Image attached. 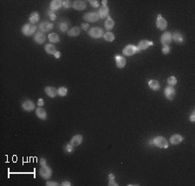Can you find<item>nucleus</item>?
<instances>
[{
  "instance_id": "nucleus-11",
  "label": "nucleus",
  "mask_w": 195,
  "mask_h": 186,
  "mask_svg": "<svg viewBox=\"0 0 195 186\" xmlns=\"http://www.w3.org/2000/svg\"><path fill=\"white\" fill-rule=\"evenodd\" d=\"M109 14V9L107 5H102L101 7H100L99 11H98V15L100 18H108Z\"/></svg>"
},
{
  "instance_id": "nucleus-20",
  "label": "nucleus",
  "mask_w": 195,
  "mask_h": 186,
  "mask_svg": "<svg viewBox=\"0 0 195 186\" xmlns=\"http://www.w3.org/2000/svg\"><path fill=\"white\" fill-rule=\"evenodd\" d=\"M62 6V1L61 0H53L50 3V11H56Z\"/></svg>"
},
{
  "instance_id": "nucleus-14",
  "label": "nucleus",
  "mask_w": 195,
  "mask_h": 186,
  "mask_svg": "<svg viewBox=\"0 0 195 186\" xmlns=\"http://www.w3.org/2000/svg\"><path fill=\"white\" fill-rule=\"evenodd\" d=\"M39 29H40V31H43V32L50 31V30L53 29V23H49V22H43V23H40Z\"/></svg>"
},
{
  "instance_id": "nucleus-36",
  "label": "nucleus",
  "mask_w": 195,
  "mask_h": 186,
  "mask_svg": "<svg viewBox=\"0 0 195 186\" xmlns=\"http://www.w3.org/2000/svg\"><path fill=\"white\" fill-rule=\"evenodd\" d=\"M89 4H90V5H91L92 7H94V8H98V7H99V3H98V1H96V0H90V1H89Z\"/></svg>"
},
{
  "instance_id": "nucleus-46",
  "label": "nucleus",
  "mask_w": 195,
  "mask_h": 186,
  "mask_svg": "<svg viewBox=\"0 0 195 186\" xmlns=\"http://www.w3.org/2000/svg\"><path fill=\"white\" fill-rule=\"evenodd\" d=\"M107 3H108V1H107V0H103V1H102L103 5H106V4H107Z\"/></svg>"
},
{
  "instance_id": "nucleus-9",
  "label": "nucleus",
  "mask_w": 195,
  "mask_h": 186,
  "mask_svg": "<svg viewBox=\"0 0 195 186\" xmlns=\"http://www.w3.org/2000/svg\"><path fill=\"white\" fill-rule=\"evenodd\" d=\"M164 93H165V96H166V98H167V100H172L175 97L176 91L174 87L168 86V87H167V88H165Z\"/></svg>"
},
{
  "instance_id": "nucleus-24",
  "label": "nucleus",
  "mask_w": 195,
  "mask_h": 186,
  "mask_svg": "<svg viewBox=\"0 0 195 186\" xmlns=\"http://www.w3.org/2000/svg\"><path fill=\"white\" fill-rule=\"evenodd\" d=\"M148 87L154 91H158L160 88V85L157 80H150L148 81Z\"/></svg>"
},
{
  "instance_id": "nucleus-21",
  "label": "nucleus",
  "mask_w": 195,
  "mask_h": 186,
  "mask_svg": "<svg viewBox=\"0 0 195 186\" xmlns=\"http://www.w3.org/2000/svg\"><path fill=\"white\" fill-rule=\"evenodd\" d=\"M183 141V137L179 134H174L170 138V143L172 145H179Z\"/></svg>"
},
{
  "instance_id": "nucleus-4",
  "label": "nucleus",
  "mask_w": 195,
  "mask_h": 186,
  "mask_svg": "<svg viewBox=\"0 0 195 186\" xmlns=\"http://www.w3.org/2000/svg\"><path fill=\"white\" fill-rule=\"evenodd\" d=\"M39 174L43 179H49L52 175V170L48 165L41 166V169L39 170Z\"/></svg>"
},
{
  "instance_id": "nucleus-1",
  "label": "nucleus",
  "mask_w": 195,
  "mask_h": 186,
  "mask_svg": "<svg viewBox=\"0 0 195 186\" xmlns=\"http://www.w3.org/2000/svg\"><path fill=\"white\" fill-rule=\"evenodd\" d=\"M153 144H154V146L161 149L167 148L169 146L167 140L162 136H157L155 139H153Z\"/></svg>"
},
{
  "instance_id": "nucleus-45",
  "label": "nucleus",
  "mask_w": 195,
  "mask_h": 186,
  "mask_svg": "<svg viewBox=\"0 0 195 186\" xmlns=\"http://www.w3.org/2000/svg\"><path fill=\"white\" fill-rule=\"evenodd\" d=\"M50 18L51 20H55L56 19V15L53 14V13H50Z\"/></svg>"
},
{
  "instance_id": "nucleus-8",
  "label": "nucleus",
  "mask_w": 195,
  "mask_h": 186,
  "mask_svg": "<svg viewBox=\"0 0 195 186\" xmlns=\"http://www.w3.org/2000/svg\"><path fill=\"white\" fill-rule=\"evenodd\" d=\"M22 107L24 111L30 112L35 109V103L30 100H25L22 102Z\"/></svg>"
},
{
  "instance_id": "nucleus-41",
  "label": "nucleus",
  "mask_w": 195,
  "mask_h": 186,
  "mask_svg": "<svg viewBox=\"0 0 195 186\" xmlns=\"http://www.w3.org/2000/svg\"><path fill=\"white\" fill-rule=\"evenodd\" d=\"M89 25L88 23H82V29L84 30H87L89 29Z\"/></svg>"
},
{
  "instance_id": "nucleus-30",
  "label": "nucleus",
  "mask_w": 195,
  "mask_h": 186,
  "mask_svg": "<svg viewBox=\"0 0 195 186\" xmlns=\"http://www.w3.org/2000/svg\"><path fill=\"white\" fill-rule=\"evenodd\" d=\"M68 28H69V23H66V22H63V23H60L59 24V29L62 32H68Z\"/></svg>"
},
{
  "instance_id": "nucleus-27",
  "label": "nucleus",
  "mask_w": 195,
  "mask_h": 186,
  "mask_svg": "<svg viewBox=\"0 0 195 186\" xmlns=\"http://www.w3.org/2000/svg\"><path fill=\"white\" fill-rule=\"evenodd\" d=\"M39 19H40V16H39L38 12L36 11V12H32L30 14V16L29 18V21H30V23L34 24V23H37L38 22Z\"/></svg>"
},
{
  "instance_id": "nucleus-19",
  "label": "nucleus",
  "mask_w": 195,
  "mask_h": 186,
  "mask_svg": "<svg viewBox=\"0 0 195 186\" xmlns=\"http://www.w3.org/2000/svg\"><path fill=\"white\" fill-rule=\"evenodd\" d=\"M44 91H45V93L50 98H54L57 94V89L54 87H46Z\"/></svg>"
},
{
  "instance_id": "nucleus-5",
  "label": "nucleus",
  "mask_w": 195,
  "mask_h": 186,
  "mask_svg": "<svg viewBox=\"0 0 195 186\" xmlns=\"http://www.w3.org/2000/svg\"><path fill=\"white\" fill-rule=\"evenodd\" d=\"M88 34L93 38H100L103 36V30L100 27H93L88 31Z\"/></svg>"
},
{
  "instance_id": "nucleus-10",
  "label": "nucleus",
  "mask_w": 195,
  "mask_h": 186,
  "mask_svg": "<svg viewBox=\"0 0 195 186\" xmlns=\"http://www.w3.org/2000/svg\"><path fill=\"white\" fill-rule=\"evenodd\" d=\"M83 19L86 20L87 22H90V23H95L97 22L100 19L98 13L96 12H88L83 16Z\"/></svg>"
},
{
  "instance_id": "nucleus-37",
  "label": "nucleus",
  "mask_w": 195,
  "mask_h": 186,
  "mask_svg": "<svg viewBox=\"0 0 195 186\" xmlns=\"http://www.w3.org/2000/svg\"><path fill=\"white\" fill-rule=\"evenodd\" d=\"M46 185L47 186H57L58 184L57 182H53V181H49L46 183Z\"/></svg>"
},
{
  "instance_id": "nucleus-15",
  "label": "nucleus",
  "mask_w": 195,
  "mask_h": 186,
  "mask_svg": "<svg viewBox=\"0 0 195 186\" xmlns=\"http://www.w3.org/2000/svg\"><path fill=\"white\" fill-rule=\"evenodd\" d=\"M45 40H46V37L43 32H41V31L36 32V35L34 37V41L38 44H43L45 42Z\"/></svg>"
},
{
  "instance_id": "nucleus-25",
  "label": "nucleus",
  "mask_w": 195,
  "mask_h": 186,
  "mask_svg": "<svg viewBox=\"0 0 195 186\" xmlns=\"http://www.w3.org/2000/svg\"><path fill=\"white\" fill-rule=\"evenodd\" d=\"M44 50H45L46 53L49 54V55H53V56H54L55 53L57 52L56 47H55L52 43H48V44H46L45 47H44Z\"/></svg>"
},
{
  "instance_id": "nucleus-32",
  "label": "nucleus",
  "mask_w": 195,
  "mask_h": 186,
  "mask_svg": "<svg viewBox=\"0 0 195 186\" xmlns=\"http://www.w3.org/2000/svg\"><path fill=\"white\" fill-rule=\"evenodd\" d=\"M167 84H168L169 86H171V87H173V86H174V85L177 84V79H176L175 76H170V77H168L167 80Z\"/></svg>"
},
{
  "instance_id": "nucleus-16",
  "label": "nucleus",
  "mask_w": 195,
  "mask_h": 186,
  "mask_svg": "<svg viewBox=\"0 0 195 186\" xmlns=\"http://www.w3.org/2000/svg\"><path fill=\"white\" fill-rule=\"evenodd\" d=\"M86 6H87L86 3L84 1H81V0L75 1L72 4V7L77 11H83L86 8Z\"/></svg>"
},
{
  "instance_id": "nucleus-29",
  "label": "nucleus",
  "mask_w": 195,
  "mask_h": 186,
  "mask_svg": "<svg viewBox=\"0 0 195 186\" xmlns=\"http://www.w3.org/2000/svg\"><path fill=\"white\" fill-rule=\"evenodd\" d=\"M103 37H104V39H105L106 41H108V42H113V41L115 40V35H114V33H112V32H110V31L106 32V33L103 35Z\"/></svg>"
},
{
  "instance_id": "nucleus-26",
  "label": "nucleus",
  "mask_w": 195,
  "mask_h": 186,
  "mask_svg": "<svg viewBox=\"0 0 195 186\" xmlns=\"http://www.w3.org/2000/svg\"><path fill=\"white\" fill-rule=\"evenodd\" d=\"M67 33L69 37H77L81 33V29L79 27H73L70 30H69Z\"/></svg>"
},
{
  "instance_id": "nucleus-17",
  "label": "nucleus",
  "mask_w": 195,
  "mask_h": 186,
  "mask_svg": "<svg viewBox=\"0 0 195 186\" xmlns=\"http://www.w3.org/2000/svg\"><path fill=\"white\" fill-rule=\"evenodd\" d=\"M83 140V137L82 135L81 134H77V135H75L72 139H71V141H70V144L73 146H78L82 144Z\"/></svg>"
},
{
  "instance_id": "nucleus-12",
  "label": "nucleus",
  "mask_w": 195,
  "mask_h": 186,
  "mask_svg": "<svg viewBox=\"0 0 195 186\" xmlns=\"http://www.w3.org/2000/svg\"><path fill=\"white\" fill-rule=\"evenodd\" d=\"M154 45V42H151V41H148V40H141L139 43H138V48L141 50H147L148 47L150 46H153Z\"/></svg>"
},
{
  "instance_id": "nucleus-13",
  "label": "nucleus",
  "mask_w": 195,
  "mask_h": 186,
  "mask_svg": "<svg viewBox=\"0 0 195 186\" xmlns=\"http://www.w3.org/2000/svg\"><path fill=\"white\" fill-rule=\"evenodd\" d=\"M115 59H116V63L117 68L119 69H123L125 66H126V63H127V61L125 59V57L122 56H115Z\"/></svg>"
},
{
  "instance_id": "nucleus-2",
  "label": "nucleus",
  "mask_w": 195,
  "mask_h": 186,
  "mask_svg": "<svg viewBox=\"0 0 195 186\" xmlns=\"http://www.w3.org/2000/svg\"><path fill=\"white\" fill-rule=\"evenodd\" d=\"M36 30H37L36 25H34L30 23H28L23 24V26L22 28V33L26 37H30L36 32Z\"/></svg>"
},
{
  "instance_id": "nucleus-40",
  "label": "nucleus",
  "mask_w": 195,
  "mask_h": 186,
  "mask_svg": "<svg viewBox=\"0 0 195 186\" xmlns=\"http://www.w3.org/2000/svg\"><path fill=\"white\" fill-rule=\"evenodd\" d=\"M40 165H41V166L47 165V164H46V159H45V158H41V159H40Z\"/></svg>"
},
{
  "instance_id": "nucleus-44",
  "label": "nucleus",
  "mask_w": 195,
  "mask_h": 186,
  "mask_svg": "<svg viewBox=\"0 0 195 186\" xmlns=\"http://www.w3.org/2000/svg\"><path fill=\"white\" fill-rule=\"evenodd\" d=\"M54 56L56 57V59H58V58H60V56H61V53H60L59 51H57V52L55 53Z\"/></svg>"
},
{
  "instance_id": "nucleus-22",
  "label": "nucleus",
  "mask_w": 195,
  "mask_h": 186,
  "mask_svg": "<svg viewBox=\"0 0 195 186\" xmlns=\"http://www.w3.org/2000/svg\"><path fill=\"white\" fill-rule=\"evenodd\" d=\"M36 114L37 116L38 117L40 120H45L47 119V112L43 108V107H38L36 109Z\"/></svg>"
},
{
  "instance_id": "nucleus-38",
  "label": "nucleus",
  "mask_w": 195,
  "mask_h": 186,
  "mask_svg": "<svg viewBox=\"0 0 195 186\" xmlns=\"http://www.w3.org/2000/svg\"><path fill=\"white\" fill-rule=\"evenodd\" d=\"M62 6L63 8H69L70 6V4H69V1H62Z\"/></svg>"
},
{
  "instance_id": "nucleus-31",
  "label": "nucleus",
  "mask_w": 195,
  "mask_h": 186,
  "mask_svg": "<svg viewBox=\"0 0 195 186\" xmlns=\"http://www.w3.org/2000/svg\"><path fill=\"white\" fill-rule=\"evenodd\" d=\"M67 93H68V89L65 87H61L57 89V94L59 96L64 97V96L67 95Z\"/></svg>"
},
{
  "instance_id": "nucleus-7",
  "label": "nucleus",
  "mask_w": 195,
  "mask_h": 186,
  "mask_svg": "<svg viewBox=\"0 0 195 186\" xmlns=\"http://www.w3.org/2000/svg\"><path fill=\"white\" fill-rule=\"evenodd\" d=\"M172 42V34L169 31H167L165 33L162 34V36L160 37V42L161 44L164 46H168Z\"/></svg>"
},
{
  "instance_id": "nucleus-28",
  "label": "nucleus",
  "mask_w": 195,
  "mask_h": 186,
  "mask_svg": "<svg viewBox=\"0 0 195 186\" xmlns=\"http://www.w3.org/2000/svg\"><path fill=\"white\" fill-rule=\"evenodd\" d=\"M48 38H49V40L51 43H57V42H60V37L57 33H50L48 36Z\"/></svg>"
},
{
  "instance_id": "nucleus-34",
  "label": "nucleus",
  "mask_w": 195,
  "mask_h": 186,
  "mask_svg": "<svg viewBox=\"0 0 195 186\" xmlns=\"http://www.w3.org/2000/svg\"><path fill=\"white\" fill-rule=\"evenodd\" d=\"M74 151V146L71 145V144H68L65 147V151L67 153H71L72 151Z\"/></svg>"
},
{
  "instance_id": "nucleus-43",
  "label": "nucleus",
  "mask_w": 195,
  "mask_h": 186,
  "mask_svg": "<svg viewBox=\"0 0 195 186\" xmlns=\"http://www.w3.org/2000/svg\"><path fill=\"white\" fill-rule=\"evenodd\" d=\"M62 186H70L71 185V184H70V182L65 181V182H63V183L62 184Z\"/></svg>"
},
{
  "instance_id": "nucleus-6",
  "label": "nucleus",
  "mask_w": 195,
  "mask_h": 186,
  "mask_svg": "<svg viewBox=\"0 0 195 186\" xmlns=\"http://www.w3.org/2000/svg\"><path fill=\"white\" fill-rule=\"evenodd\" d=\"M156 26L159 30H165L167 27V22L166 19L162 18L161 15H158L157 19H156Z\"/></svg>"
},
{
  "instance_id": "nucleus-35",
  "label": "nucleus",
  "mask_w": 195,
  "mask_h": 186,
  "mask_svg": "<svg viewBox=\"0 0 195 186\" xmlns=\"http://www.w3.org/2000/svg\"><path fill=\"white\" fill-rule=\"evenodd\" d=\"M162 53L164 54V55H167V54H169L170 53V51H171V49H170V47L169 46H164L163 48H162Z\"/></svg>"
},
{
  "instance_id": "nucleus-42",
  "label": "nucleus",
  "mask_w": 195,
  "mask_h": 186,
  "mask_svg": "<svg viewBox=\"0 0 195 186\" xmlns=\"http://www.w3.org/2000/svg\"><path fill=\"white\" fill-rule=\"evenodd\" d=\"M195 112L193 111V113H192V115H191V117H190V120L192 121V122H194L195 121Z\"/></svg>"
},
{
  "instance_id": "nucleus-33",
  "label": "nucleus",
  "mask_w": 195,
  "mask_h": 186,
  "mask_svg": "<svg viewBox=\"0 0 195 186\" xmlns=\"http://www.w3.org/2000/svg\"><path fill=\"white\" fill-rule=\"evenodd\" d=\"M115 175L114 174H109L108 175V185H115L118 186L116 181H115Z\"/></svg>"
},
{
  "instance_id": "nucleus-23",
  "label": "nucleus",
  "mask_w": 195,
  "mask_h": 186,
  "mask_svg": "<svg viewBox=\"0 0 195 186\" xmlns=\"http://www.w3.org/2000/svg\"><path fill=\"white\" fill-rule=\"evenodd\" d=\"M104 25H105V29H106L108 31H109V30H111L114 28V26H115V21L108 16V17L107 18V19L105 20Z\"/></svg>"
},
{
  "instance_id": "nucleus-39",
  "label": "nucleus",
  "mask_w": 195,
  "mask_h": 186,
  "mask_svg": "<svg viewBox=\"0 0 195 186\" xmlns=\"http://www.w3.org/2000/svg\"><path fill=\"white\" fill-rule=\"evenodd\" d=\"M44 105V101L42 98H40L38 100V107H43Z\"/></svg>"
},
{
  "instance_id": "nucleus-3",
  "label": "nucleus",
  "mask_w": 195,
  "mask_h": 186,
  "mask_svg": "<svg viewBox=\"0 0 195 186\" xmlns=\"http://www.w3.org/2000/svg\"><path fill=\"white\" fill-rule=\"evenodd\" d=\"M139 52H140V50L138 48V46L131 45V44L126 46V47L123 49V50H122L123 55L126 56H134V55H135L136 53H139Z\"/></svg>"
},
{
  "instance_id": "nucleus-18",
  "label": "nucleus",
  "mask_w": 195,
  "mask_h": 186,
  "mask_svg": "<svg viewBox=\"0 0 195 186\" xmlns=\"http://www.w3.org/2000/svg\"><path fill=\"white\" fill-rule=\"evenodd\" d=\"M172 40H174L176 43L179 44H182L184 42V37L183 35L179 32V31H175L173 35H172Z\"/></svg>"
}]
</instances>
